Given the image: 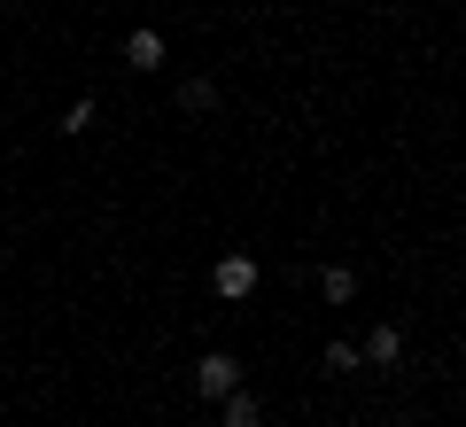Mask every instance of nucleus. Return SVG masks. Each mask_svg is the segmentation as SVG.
<instances>
[{
  "label": "nucleus",
  "mask_w": 466,
  "mask_h": 427,
  "mask_svg": "<svg viewBox=\"0 0 466 427\" xmlns=\"http://www.w3.org/2000/svg\"><path fill=\"white\" fill-rule=\"evenodd\" d=\"M195 389L210 396V404H218V396H233V389H241V358H233V350H202V365H195Z\"/></svg>",
  "instance_id": "f257e3e1"
},
{
  "label": "nucleus",
  "mask_w": 466,
  "mask_h": 427,
  "mask_svg": "<svg viewBox=\"0 0 466 427\" xmlns=\"http://www.w3.org/2000/svg\"><path fill=\"white\" fill-rule=\"evenodd\" d=\"M210 288H218V296H226V303H241V296H249V288H257V257H218Z\"/></svg>",
  "instance_id": "f03ea898"
},
{
  "label": "nucleus",
  "mask_w": 466,
  "mask_h": 427,
  "mask_svg": "<svg viewBox=\"0 0 466 427\" xmlns=\"http://www.w3.org/2000/svg\"><path fill=\"white\" fill-rule=\"evenodd\" d=\"M358 350H366V358L381 365V373H389V365H404V334H397V327H373V334H366Z\"/></svg>",
  "instance_id": "7ed1b4c3"
},
{
  "label": "nucleus",
  "mask_w": 466,
  "mask_h": 427,
  "mask_svg": "<svg viewBox=\"0 0 466 427\" xmlns=\"http://www.w3.org/2000/svg\"><path fill=\"white\" fill-rule=\"evenodd\" d=\"M125 63H133V70H156V63H164V32H148V24H140V32L125 39Z\"/></svg>",
  "instance_id": "20e7f679"
},
{
  "label": "nucleus",
  "mask_w": 466,
  "mask_h": 427,
  "mask_svg": "<svg viewBox=\"0 0 466 427\" xmlns=\"http://www.w3.org/2000/svg\"><path fill=\"white\" fill-rule=\"evenodd\" d=\"M319 296H327V303H350V296H358V272H350V264H327V272H319Z\"/></svg>",
  "instance_id": "39448f33"
},
{
  "label": "nucleus",
  "mask_w": 466,
  "mask_h": 427,
  "mask_svg": "<svg viewBox=\"0 0 466 427\" xmlns=\"http://www.w3.org/2000/svg\"><path fill=\"white\" fill-rule=\"evenodd\" d=\"M218 404H226V427H257V420H265V404H257L249 389H233V396H218Z\"/></svg>",
  "instance_id": "423d86ee"
},
{
  "label": "nucleus",
  "mask_w": 466,
  "mask_h": 427,
  "mask_svg": "<svg viewBox=\"0 0 466 427\" xmlns=\"http://www.w3.org/2000/svg\"><path fill=\"white\" fill-rule=\"evenodd\" d=\"M179 109H195V117L218 109V86H210V78H187V86H179Z\"/></svg>",
  "instance_id": "0eeeda50"
},
{
  "label": "nucleus",
  "mask_w": 466,
  "mask_h": 427,
  "mask_svg": "<svg viewBox=\"0 0 466 427\" xmlns=\"http://www.w3.org/2000/svg\"><path fill=\"white\" fill-rule=\"evenodd\" d=\"M358 365H366L358 342H327V373H358Z\"/></svg>",
  "instance_id": "6e6552de"
},
{
  "label": "nucleus",
  "mask_w": 466,
  "mask_h": 427,
  "mask_svg": "<svg viewBox=\"0 0 466 427\" xmlns=\"http://www.w3.org/2000/svg\"><path fill=\"white\" fill-rule=\"evenodd\" d=\"M86 125H94V101L78 94V101H70V109H63V132H86Z\"/></svg>",
  "instance_id": "1a4fd4ad"
},
{
  "label": "nucleus",
  "mask_w": 466,
  "mask_h": 427,
  "mask_svg": "<svg viewBox=\"0 0 466 427\" xmlns=\"http://www.w3.org/2000/svg\"><path fill=\"white\" fill-rule=\"evenodd\" d=\"M195 427H210V420H195Z\"/></svg>",
  "instance_id": "9d476101"
}]
</instances>
